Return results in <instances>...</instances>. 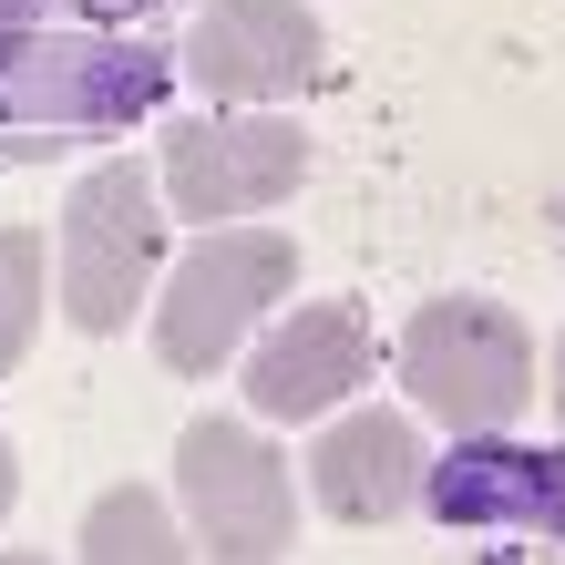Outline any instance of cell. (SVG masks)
<instances>
[{"instance_id": "6da1fadb", "label": "cell", "mask_w": 565, "mask_h": 565, "mask_svg": "<svg viewBox=\"0 0 565 565\" xmlns=\"http://www.w3.org/2000/svg\"><path fill=\"white\" fill-rule=\"evenodd\" d=\"M175 83L154 42H93V31H0V145L52 135H124Z\"/></svg>"}, {"instance_id": "8992f818", "label": "cell", "mask_w": 565, "mask_h": 565, "mask_svg": "<svg viewBox=\"0 0 565 565\" xmlns=\"http://www.w3.org/2000/svg\"><path fill=\"white\" fill-rule=\"evenodd\" d=\"M309 185V135L278 114H195L164 135V206L175 216H257V206H278V195Z\"/></svg>"}, {"instance_id": "8fae6325", "label": "cell", "mask_w": 565, "mask_h": 565, "mask_svg": "<svg viewBox=\"0 0 565 565\" xmlns=\"http://www.w3.org/2000/svg\"><path fill=\"white\" fill-rule=\"evenodd\" d=\"M83 555L93 565H145V555L164 565V555H185V545H175V514L154 504V483H114L104 504L83 514Z\"/></svg>"}, {"instance_id": "7a4b0ae2", "label": "cell", "mask_w": 565, "mask_h": 565, "mask_svg": "<svg viewBox=\"0 0 565 565\" xmlns=\"http://www.w3.org/2000/svg\"><path fill=\"white\" fill-rule=\"evenodd\" d=\"M402 381L431 422L452 431H504L535 402V340L504 298H431L402 329Z\"/></svg>"}, {"instance_id": "5bb4252c", "label": "cell", "mask_w": 565, "mask_h": 565, "mask_svg": "<svg viewBox=\"0 0 565 565\" xmlns=\"http://www.w3.org/2000/svg\"><path fill=\"white\" fill-rule=\"evenodd\" d=\"M21 504V462H11V443H0V514Z\"/></svg>"}, {"instance_id": "5b68a950", "label": "cell", "mask_w": 565, "mask_h": 565, "mask_svg": "<svg viewBox=\"0 0 565 565\" xmlns=\"http://www.w3.org/2000/svg\"><path fill=\"white\" fill-rule=\"evenodd\" d=\"M154 247H164V216H154V175L135 154L93 164L73 185V216H62V309H73L83 340H114L135 319V298L154 278Z\"/></svg>"}, {"instance_id": "7c38bea8", "label": "cell", "mask_w": 565, "mask_h": 565, "mask_svg": "<svg viewBox=\"0 0 565 565\" xmlns=\"http://www.w3.org/2000/svg\"><path fill=\"white\" fill-rule=\"evenodd\" d=\"M42 237L31 226H0V381L21 371V350H31V329H42Z\"/></svg>"}, {"instance_id": "52a82bcc", "label": "cell", "mask_w": 565, "mask_h": 565, "mask_svg": "<svg viewBox=\"0 0 565 565\" xmlns=\"http://www.w3.org/2000/svg\"><path fill=\"white\" fill-rule=\"evenodd\" d=\"M422 514L452 524V535H483V545H565V452H524V443H493V431H462L452 452H431V483H422Z\"/></svg>"}, {"instance_id": "9c48e42d", "label": "cell", "mask_w": 565, "mask_h": 565, "mask_svg": "<svg viewBox=\"0 0 565 565\" xmlns=\"http://www.w3.org/2000/svg\"><path fill=\"white\" fill-rule=\"evenodd\" d=\"M360 381H371V319H360L350 298H309V309H288L268 340L247 350V402L268 422H319L329 402H350Z\"/></svg>"}, {"instance_id": "9a60e30c", "label": "cell", "mask_w": 565, "mask_h": 565, "mask_svg": "<svg viewBox=\"0 0 565 565\" xmlns=\"http://www.w3.org/2000/svg\"><path fill=\"white\" fill-rule=\"evenodd\" d=\"M555 422H565V340H555Z\"/></svg>"}, {"instance_id": "277c9868", "label": "cell", "mask_w": 565, "mask_h": 565, "mask_svg": "<svg viewBox=\"0 0 565 565\" xmlns=\"http://www.w3.org/2000/svg\"><path fill=\"white\" fill-rule=\"evenodd\" d=\"M175 493H185V524H195V555H226V565H268L298 545V493H288V452L257 443L237 422H185L175 443Z\"/></svg>"}, {"instance_id": "ba28073f", "label": "cell", "mask_w": 565, "mask_h": 565, "mask_svg": "<svg viewBox=\"0 0 565 565\" xmlns=\"http://www.w3.org/2000/svg\"><path fill=\"white\" fill-rule=\"evenodd\" d=\"M185 73L226 93V104H278V93L319 83V21L309 0H206L185 31Z\"/></svg>"}, {"instance_id": "30bf717a", "label": "cell", "mask_w": 565, "mask_h": 565, "mask_svg": "<svg viewBox=\"0 0 565 565\" xmlns=\"http://www.w3.org/2000/svg\"><path fill=\"white\" fill-rule=\"evenodd\" d=\"M309 483H319V514H340V524H402L431 483V443L402 412H350L340 431H319Z\"/></svg>"}, {"instance_id": "3957f363", "label": "cell", "mask_w": 565, "mask_h": 565, "mask_svg": "<svg viewBox=\"0 0 565 565\" xmlns=\"http://www.w3.org/2000/svg\"><path fill=\"white\" fill-rule=\"evenodd\" d=\"M288 288H298V247L278 237V226H226V237H206V247L175 268V288L154 298V360H164L175 381L226 371L237 340L278 309Z\"/></svg>"}, {"instance_id": "4fadbf2b", "label": "cell", "mask_w": 565, "mask_h": 565, "mask_svg": "<svg viewBox=\"0 0 565 565\" xmlns=\"http://www.w3.org/2000/svg\"><path fill=\"white\" fill-rule=\"evenodd\" d=\"M145 11L154 0H0V31H114Z\"/></svg>"}]
</instances>
